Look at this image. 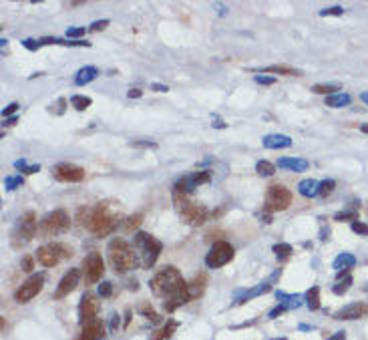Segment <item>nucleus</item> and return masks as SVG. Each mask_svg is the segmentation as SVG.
Returning <instances> with one entry per match:
<instances>
[{"label":"nucleus","instance_id":"obj_34","mask_svg":"<svg viewBox=\"0 0 368 340\" xmlns=\"http://www.w3.org/2000/svg\"><path fill=\"white\" fill-rule=\"evenodd\" d=\"M292 252H294V248H292L290 244H276V246H274V254H276L278 260H286V258H290Z\"/></svg>","mask_w":368,"mask_h":340},{"label":"nucleus","instance_id":"obj_61","mask_svg":"<svg viewBox=\"0 0 368 340\" xmlns=\"http://www.w3.org/2000/svg\"><path fill=\"white\" fill-rule=\"evenodd\" d=\"M274 340H286V338H274Z\"/></svg>","mask_w":368,"mask_h":340},{"label":"nucleus","instance_id":"obj_47","mask_svg":"<svg viewBox=\"0 0 368 340\" xmlns=\"http://www.w3.org/2000/svg\"><path fill=\"white\" fill-rule=\"evenodd\" d=\"M107 26H109V20H97V22L91 24V30L93 32H99V30H105Z\"/></svg>","mask_w":368,"mask_h":340},{"label":"nucleus","instance_id":"obj_4","mask_svg":"<svg viewBox=\"0 0 368 340\" xmlns=\"http://www.w3.org/2000/svg\"><path fill=\"white\" fill-rule=\"evenodd\" d=\"M36 232H39V223H36L34 211L22 213V215L18 217L16 225H14L12 234H10V244H12V248H16V250L24 248V246L34 238Z\"/></svg>","mask_w":368,"mask_h":340},{"label":"nucleus","instance_id":"obj_42","mask_svg":"<svg viewBox=\"0 0 368 340\" xmlns=\"http://www.w3.org/2000/svg\"><path fill=\"white\" fill-rule=\"evenodd\" d=\"M352 232H354V234L368 236V225H366V223H362V221H352Z\"/></svg>","mask_w":368,"mask_h":340},{"label":"nucleus","instance_id":"obj_3","mask_svg":"<svg viewBox=\"0 0 368 340\" xmlns=\"http://www.w3.org/2000/svg\"><path fill=\"white\" fill-rule=\"evenodd\" d=\"M107 252H109V260H111L113 268H115L119 274H125V272H129L131 268L137 266V258H135L133 246H131L129 242H125L123 238L111 240V244H109Z\"/></svg>","mask_w":368,"mask_h":340},{"label":"nucleus","instance_id":"obj_56","mask_svg":"<svg viewBox=\"0 0 368 340\" xmlns=\"http://www.w3.org/2000/svg\"><path fill=\"white\" fill-rule=\"evenodd\" d=\"M127 95H129V99H139V97L143 95V91H139V89H131Z\"/></svg>","mask_w":368,"mask_h":340},{"label":"nucleus","instance_id":"obj_6","mask_svg":"<svg viewBox=\"0 0 368 340\" xmlns=\"http://www.w3.org/2000/svg\"><path fill=\"white\" fill-rule=\"evenodd\" d=\"M68 228H70V217H68L66 211H62V209L51 211L49 215H45V217L39 221V234H41L43 238H51V236L64 234Z\"/></svg>","mask_w":368,"mask_h":340},{"label":"nucleus","instance_id":"obj_40","mask_svg":"<svg viewBox=\"0 0 368 340\" xmlns=\"http://www.w3.org/2000/svg\"><path fill=\"white\" fill-rule=\"evenodd\" d=\"M111 294H113V284H111V282H103V284H99V296L109 298Z\"/></svg>","mask_w":368,"mask_h":340},{"label":"nucleus","instance_id":"obj_39","mask_svg":"<svg viewBox=\"0 0 368 340\" xmlns=\"http://www.w3.org/2000/svg\"><path fill=\"white\" fill-rule=\"evenodd\" d=\"M85 32H87L85 26H70V28L66 30V36H68V39H81Z\"/></svg>","mask_w":368,"mask_h":340},{"label":"nucleus","instance_id":"obj_49","mask_svg":"<svg viewBox=\"0 0 368 340\" xmlns=\"http://www.w3.org/2000/svg\"><path fill=\"white\" fill-rule=\"evenodd\" d=\"M286 310H288V306H286V304H280V306H276V308L270 312V318H278V316L284 314Z\"/></svg>","mask_w":368,"mask_h":340},{"label":"nucleus","instance_id":"obj_25","mask_svg":"<svg viewBox=\"0 0 368 340\" xmlns=\"http://www.w3.org/2000/svg\"><path fill=\"white\" fill-rule=\"evenodd\" d=\"M326 105L332 107V109L348 107V105H350V95H348V93H334V95L326 97Z\"/></svg>","mask_w":368,"mask_h":340},{"label":"nucleus","instance_id":"obj_23","mask_svg":"<svg viewBox=\"0 0 368 340\" xmlns=\"http://www.w3.org/2000/svg\"><path fill=\"white\" fill-rule=\"evenodd\" d=\"M320 192V183L316 179H304L298 183V194L304 198H314Z\"/></svg>","mask_w":368,"mask_h":340},{"label":"nucleus","instance_id":"obj_38","mask_svg":"<svg viewBox=\"0 0 368 340\" xmlns=\"http://www.w3.org/2000/svg\"><path fill=\"white\" fill-rule=\"evenodd\" d=\"M139 312H141V314H143L147 320H153V322H157V320H159L157 312H155V310H153L149 304H141V306H139Z\"/></svg>","mask_w":368,"mask_h":340},{"label":"nucleus","instance_id":"obj_10","mask_svg":"<svg viewBox=\"0 0 368 340\" xmlns=\"http://www.w3.org/2000/svg\"><path fill=\"white\" fill-rule=\"evenodd\" d=\"M83 274H85V282L87 284H97L103 274H105V262L101 258L99 252H93L85 258L83 262Z\"/></svg>","mask_w":368,"mask_h":340},{"label":"nucleus","instance_id":"obj_27","mask_svg":"<svg viewBox=\"0 0 368 340\" xmlns=\"http://www.w3.org/2000/svg\"><path fill=\"white\" fill-rule=\"evenodd\" d=\"M205 282H207V278H205L203 274H199V276L193 278L191 284H187V286H189V296H191V300H195V298H199V296L203 294V290H205Z\"/></svg>","mask_w":368,"mask_h":340},{"label":"nucleus","instance_id":"obj_14","mask_svg":"<svg viewBox=\"0 0 368 340\" xmlns=\"http://www.w3.org/2000/svg\"><path fill=\"white\" fill-rule=\"evenodd\" d=\"M97 312H99V300L93 294H85L81 298V306H79V320H81V324L85 326V324L93 322Z\"/></svg>","mask_w":368,"mask_h":340},{"label":"nucleus","instance_id":"obj_22","mask_svg":"<svg viewBox=\"0 0 368 340\" xmlns=\"http://www.w3.org/2000/svg\"><path fill=\"white\" fill-rule=\"evenodd\" d=\"M260 70L264 74L268 72H276V74H286V77H298V74H302L298 68H292V67H286V65H272V67H264V68H255Z\"/></svg>","mask_w":368,"mask_h":340},{"label":"nucleus","instance_id":"obj_11","mask_svg":"<svg viewBox=\"0 0 368 340\" xmlns=\"http://www.w3.org/2000/svg\"><path fill=\"white\" fill-rule=\"evenodd\" d=\"M43 284H45V276L43 274H32L14 294V300L18 302V304H24V302L32 300L36 294H39L43 290Z\"/></svg>","mask_w":368,"mask_h":340},{"label":"nucleus","instance_id":"obj_44","mask_svg":"<svg viewBox=\"0 0 368 340\" xmlns=\"http://www.w3.org/2000/svg\"><path fill=\"white\" fill-rule=\"evenodd\" d=\"M20 266H22V270H24V272H32L34 260H32L30 256H24V258H22V262H20Z\"/></svg>","mask_w":368,"mask_h":340},{"label":"nucleus","instance_id":"obj_9","mask_svg":"<svg viewBox=\"0 0 368 340\" xmlns=\"http://www.w3.org/2000/svg\"><path fill=\"white\" fill-rule=\"evenodd\" d=\"M70 254H72L70 248H66L62 244H53V246H43V248L36 250V260H39V264H43V266L51 268Z\"/></svg>","mask_w":368,"mask_h":340},{"label":"nucleus","instance_id":"obj_52","mask_svg":"<svg viewBox=\"0 0 368 340\" xmlns=\"http://www.w3.org/2000/svg\"><path fill=\"white\" fill-rule=\"evenodd\" d=\"M328 340H346V332L344 330H338L334 336H330Z\"/></svg>","mask_w":368,"mask_h":340},{"label":"nucleus","instance_id":"obj_16","mask_svg":"<svg viewBox=\"0 0 368 340\" xmlns=\"http://www.w3.org/2000/svg\"><path fill=\"white\" fill-rule=\"evenodd\" d=\"M181 219H183V223H187V225H201L207 219V209L197 205V204H191L185 211L181 213Z\"/></svg>","mask_w":368,"mask_h":340},{"label":"nucleus","instance_id":"obj_19","mask_svg":"<svg viewBox=\"0 0 368 340\" xmlns=\"http://www.w3.org/2000/svg\"><path fill=\"white\" fill-rule=\"evenodd\" d=\"M354 266H356V258H354L350 252L338 254V256L334 258V262H332V268H334L336 272H344V270H350V268H354Z\"/></svg>","mask_w":368,"mask_h":340},{"label":"nucleus","instance_id":"obj_31","mask_svg":"<svg viewBox=\"0 0 368 340\" xmlns=\"http://www.w3.org/2000/svg\"><path fill=\"white\" fill-rule=\"evenodd\" d=\"M173 202H175V209L179 211V215H181L183 211H185V209L191 205V202L185 198V194L179 192V190H175V192H173Z\"/></svg>","mask_w":368,"mask_h":340},{"label":"nucleus","instance_id":"obj_60","mask_svg":"<svg viewBox=\"0 0 368 340\" xmlns=\"http://www.w3.org/2000/svg\"><path fill=\"white\" fill-rule=\"evenodd\" d=\"M360 129H362V133H368V125H362Z\"/></svg>","mask_w":368,"mask_h":340},{"label":"nucleus","instance_id":"obj_13","mask_svg":"<svg viewBox=\"0 0 368 340\" xmlns=\"http://www.w3.org/2000/svg\"><path fill=\"white\" fill-rule=\"evenodd\" d=\"M79 282H81V270H79V268H70V270L62 276V280L59 282V288H57V292H55V300H61V298H64L66 294H70L72 290L79 286Z\"/></svg>","mask_w":368,"mask_h":340},{"label":"nucleus","instance_id":"obj_7","mask_svg":"<svg viewBox=\"0 0 368 340\" xmlns=\"http://www.w3.org/2000/svg\"><path fill=\"white\" fill-rule=\"evenodd\" d=\"M292 204V194L286 190L284 185L274 183L268 187V196H266V211H284Z\"/></svg>","mask_w":368,"mask_h":340},{"label":"nucleus","instance_id":"obj_35","mask_svg":"<svg viewBox=\"0 0 368 340\" xmlns=\"http://www.w3.org/2000/svg\"><path fill=\"white\" fill-rule=\"evenodd\" d=\"M350 284H352V276H344L342 280H338V284H334V288H332V292L334 294H338V296H342L344 292H348V288H350Z\"/></svg>","mask_w":368,"mask_h":340},{"label":"nucleus","instance_id":"obj_37","mask_svg":"<svg viewBox=\"0 0 368 340\" xmlns=\"http://www.w3.org/2000/svg\"><path fill=\"white\" fill-rule=\"evenodd\" d=\"M22 183H24V179H22L20 175H10V177H6V179H4V187H6V192L16 190V187H20Z\"/></svg>","mask_w":368,"mask_h":340},{"label":"nucleus","instance_id":"obj_43","mask_svg":"<svg viewBox=\"0 0 368 340\" xmlns=\"http://www.w3.org/2000/svg\"><path fill=\"white\" fill-rule=\"evenodd\" d=\"M336 221H348V219H356V211H338L334 215Z\"/></svg>","mask_w":368,"mask_h":340},{"label":"nucleus","instance_id":"obj_41","mask_svg":"<svg viewBox=\"0 0 368 340\" xmlns=\"http://www.w3.org/2000/svg\"><path fill=\"white\" fill-rule=\"evenodd\" d=\"M342 12H344L342 6H332V8H324V10H320V16H340Z\"/></svg>","mask_w":368,"mask_h":340},{"label":"nucleus","instance_id":"obj_17","mask_svg":"<svg viewBox=\"0 0 368 340\" xmlns=\"http://www.w3.org/2000/svg\"><path fill=\"white\" fill-rule=\"evenodd\" d=\"M105 338V324L101 320H93L83 326L79 340H103Z\"/></svg>","mask_w":368,"mask_h":340},{"label":"nucleus","instance_id":"obj_2","mask_svg":"<svg viewBox=\"0 0 368 340\" xmlns=\"http://www.w3.org/2000/svg\"><path fill=\"white\" fill-rule=\"evenodd\" d=\"M151 290L155 296H163V298H171L175 296L179 290H183L187 286V282L183 280V276L179 274V270L167 266L165 270H161L159 274H155L149 282Z\"/></svg>","mask_w":368,"mask_h":340},{"label":"nucleus","instance_id":"obj_30","mask_svg":"<svg viewBox=\"0 0 368 340\" xmlns=\"http://www.w3.org/2000/svg\"><path fill=\"white\" fill-rule=\"evenodd\" d=\"M306 304H308L310 310H318L320 308V290H318V286H312L306 292Z\"/></svg>","mask_w":368,"mask_h":340},{"label":"nucleus","instance_id":"obj_59","mask_svg":"<svg viewBox=\"0 0 368 340\" xmlns=\"http://www.w3.org/2000/svg\"><path fill=\"white\" fill-rule=\"evenodd\" d=\"M360 99H362V101L368 105V91H366V93H362V95H360Z\"/></svg>","mask_w":368,"mask_h":340},{"label":"nucleus","instance_id":"obj_58","mask_svg":"<svg viewBox=\"0 0 368 340\" xmlns=\"http://www.w3.org/2000/svg\"><path fill=\"white\" fill-rule=\"evenodd\" d=\"M16 123V117H10V119H4V125H14Z\"/></svg>","mask_w":368,"mask_h":340},{"label":"nucleus","instance_id":"obj_26","mask_svg":"<svg viewBox=\"0 0 368 340\" xmlns=\"http://www.w3.org/2000/svg\"><path fill=\"white\" fill-rule=\"evenodd\" d=\"M141 221H143V213H135V215H129V217H125L123 221H121V230L125 232V234H133L139 225H141Z\"/></svg>","mask_w":368,"mask_h":340},{"label":"nucleus","instance_id":"obj_46","mask_svg":"<svg viewBox=\"0 0 368 340\" xmlns=\"http://www.w3.org/2000/svg\"><path fill=\"white\" fill-rule=\"evenodd\" d=\"M16 111H18V103H10L8 107L2 109V117H4V119H6V117L10 119V115H12V113H16Z\"/></svg>","mask_w":368,"mask_h":340},{"label":"nucleus","instance_id":"obj_32","mask_svg":"<svg viewBox=\"0 0 368 340\" xmlns=\"http://www.w3.org/2000/svg\"><path fill=\"white\" fill-rule=\"evenodd\" d=\"M255 171H257V175H262V177H272L274 173H276V167L270 163V161H257L255 163Z\"/></svg>","mask_w":368,"mask_h":340},{"label":"nucleus","instance_id":"obj_54","mask_svg":"<svg viewBox=\"0 0 368 340\" xmlns=\"http://www.w3.org/2000/svg\"><path fill=\"white\" fill-rule=\"evenodd\" d=\"M119 324H121L119 314H113V318H111V328H113V330H117V328H119Z\"/></svg>","mask_w":368,"mask_h":340},{"label":"nucleus","instance_id":"obj_55","mask_svg":"<svg viewBox=\"0 0 368 340\" xmlns=\"http://www.w3.org/2000/svg\"><path fill=\"white\" fill-rule=\"evenodd\" d=\"M64 105H66V99H59V103H57V113H59V115H62V113H64Z\"/></svg>","mask_w":368,"mask_h":340},{"label":"nucleus","instance_id":"obj_48","mask_svg":"<svg viewBox=\"0 0 368 340\" xmlns=\"http://www.w3.org/2000/svg\"><path fill=\"white\" fill-rule=\"evenodd\" d=\"M22 45L28 49V51H36L41 47V41H32V39H26V41H22Z\"/></svg>","mask_w":368,"mask_h":340},{"label":"nucleus","instance_id":"obj_45","mask_svg":"<svg viewBox=\"0 0 368 340\" xmlns=\"http://www.w3.org/2000/svg\"><path fill=\"white\" fill-rule=\"evenodd\" d=\"M255 83H260V85H274L276 79L274 77H266V74H255Z\"/></svg>","mask_w":368,"mask_h":340},{"label":"nucleus","instance_id":"obj_33","mask_svg":"<svg viewBox=\"0 0 368 340\" xmlns=\"http://www.w3.org/2000/svg\"><path fill=\"white\" fill-rule=\"evenodd\" d=\"M91 103H93V101H91L89 97H85V95H72V97H70V105L75 107L77 111H85L87 107H91Z\"/></svg>","mask_w":368,"mask_h":340},{"label":"nucleus","instance_id":"obj_21","mask_svg":"<svg viewBox=\"0 0 368 340\" xmlns=\"http://www.w3.org/2000/svg\"><path fill=\"white\" fill-rule=\"evenodd\" d=\"M97 77H99V68H97V67H83V68L75 74V85L85 87L87 83L95 81Z\"/></svg>","mask_w":368,"mask_h":340},{"label":"nucleus","instance_id":"obj_15","mask_svg":"<svg viewBox=\"0 0 368 340\" xmlns=\"http://www.w3.org/2000/svg\"><path fill=\"white\" fill-rule=\"evenodd\" d=\"M362 316H368V304L366 302H354V304H348L334 314L336 320H356V318H362Z\"/></svg>","mask_w":368,"mask_h":340},{"label":"nucleus","instance_id":"obj_5","mask_svg":"<svg viewBox=\"0 0 368 340\" xmlns=\"http://www.w3.org/2000/svg\"><path fill=\"white\" fill-rule=\"evenodd\" d=\"M133 246L135 250H139L141 254V264H143V268H153L155 266V262L163 250L161 242L155 240L153 236L149 234H145V232H137L135 234V240H133Z\"/></svg>","mask_w":368,"mask_h":340},{"label":"nucleus","instance_id":"obj_18","mask_svg":"<svg viewBox=\"0 0 368 340\" xmlns=\"http://www.w3.org/2000/svg\"><path fill=\"white\" fill-rule=\"evenodd\" d=\"M262 145L266 149H288L292 147V139L288 135H280V133H272V135H266L262 139Z\"/></svg>","mask_w":368,"mask_h":340},{"label":"nucleus","instance_id":"obj_57","mask_svg":"<svg viewBox=\"0 0 368 340\" xmlns=\"http://www.w3.org/2000/svg\"><path fill=\"white\" fill-rule=\"evenodd\" d=\"M213 127H217V129H226V123H224L222 119H213Z\"/></svg>","mask_w":368,"mask_h":340},{"label":"nucleus","instance_id":"obj_12","mask_svg":"<svg viewBox=\"0 0 368 340\" xmlns=\"http://www.w3.org/2000/svg\"><path fill=\"white\" fill-rule=\"evenodd\" d=\"M53 175L55 179L64 181V183H77L85 179V169L79 165H70V163H59L53 167Z\"/></svg>","mask_w":368,"mask_h":340},{"label":"nucleus","instance_id":"obj_28","mask_svg":"<svg viewBox=\"0 0 368 340\" xmlns=\"http://www.w3.org/2000/svg\"><path fill=\"white\" fill-rule=\"evenodd\" d=\"M175 328H177V322H175V320H169L163 328H159V330L153 332L151 340H165V338H171V334L175 332Z\"/></svg>","mask_w":368,"mask_h":340},{"label":"nucleus","instance_id":"obj_36","mask_svg":"<svg viewBox=\"0 0 368 340\" xmlns=\"http://www.w3.org/2000/svg\"><path fill=\"white\" fill-rule=\"evenodd\" d=\"M334 187H336V181H334V179H324V181L320 183V192H318V196H320V198H328L330 194L334 192Z\"/></svg>","mask_w":368,"mask_h":340},{"label":"nucleus","instance_id":"obj_20","mask_svg":"<svg viewBox=\"0 0 368 340\" xmlns=\"http://www.w3.org/2000/svg\"><path fill=\"white\" fill-rule=\"evenodd\" d=\"M278 165H280L282 169H292V171H296V173L306 171V169L310 167V163H308L306 159H300V157H282V159L278 161Z\"/></svg>","mask_w":368,"mask_h":340},{"label":"nucleus","instance_id":"obj_29","mask_svg":"<svg viewBox=\"0 0 368 340\" xmlns=\"http://www.w3.org/2000/svg\"><path fill=\"white\" fill-rule=\"evenodd\" d=\"M312 91H314L316 95H326V97H330V95H334V93L340 91V85H338V83H320V85H314Z\"/></svg>","mask_w":368,"mask_h":340},{"label":"nucleus","instance_id":"obj_24","mask_svg":"<svg viewBox=\"0 0 368 340\" xmlns=\"http://www.w3.org/2000/svg\"><path fill=\"white\" fill-rule=\"evenodd\" d=\"M270 288H272V284H270V282L257 284L255 288H251V290H247V292H244V294H240V296H238V304H242V302H245V300H251V298L260 296V294H266V292H270Z\"/></svg>","mask_w":368,"mask_h":340},{"label":"nucleus","instance_id":"obj_53","mask_svg":"<svg viewBox=\"0 0 368 340\" xmlns=\"http://www.w3.org/2000/svg\"><path fill=\"white\" fill-rule=\"evenodd\" d=\"M151 89H153V91H157V93H167V91H169L165 85H159V83H153V85H151Z\"/></svg>","mask_w":368,"mask_h":340},{"label":"nucleus","instance_id":"obj_50","mask_svg":"<svg viewBox=\"0 0 368 340\" xmlns=\"http://www.w3.org/2000/svg\"><path fill=\"white\" fill-rule=\"evenodd\" d=\"M131 145H133V147H155L153 141H133Z\"/></svg>","mask_w":368,"mask_h":340},{"label":"nucleus","instance_id":"obj_1","mask_svg":"<svg viewBox=\"0 0 368 340\" xmlns=\"http://www.w3.org/2000/svg\"><path fill=\"white\" fill-rule=\"evenodd\" d=\"M119 225V215L109 207V204H99L95 207H91V213H89V219L85 223V228L103 238V236H109L115 228Z\"/></svg>","mask_w":368,"mask_h":340},{"label":"nucleus","instance_id":"obj_8","mask_svg":"<svg viewBox=\"0 0 368 340\" xmlns=\"http://www.w3.org/2000/svg\"><path fill=\"white\" fill-rule=\"evenodd\" d=\"M234 254L236 252H234L232 244L215 242L211 246V250L207 252V256H205V266L207 268H222V266H226V264H230L234 260Z\"/></svg>","mask_w":368,"mask_h":340},{"label":"nucleus","instance_id":"obj_51","mask_svg":"<svg viewBox=\"0 0 368 340\" xmlns=\"http://www.w3.org/2000/svg\"><path fill=\"white\" fill-rule=\"evenodd\" d=\"M22 171L24 173H36V171H41V165H24Z\"/></svg>","mask_w":368,"mask_h":340}]
</instances>
